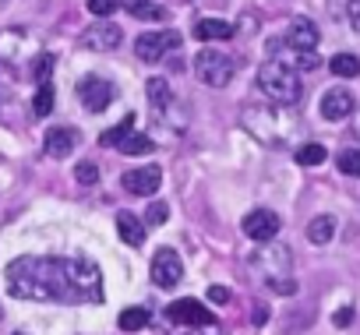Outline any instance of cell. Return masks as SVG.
<instances>
[{"label": "cell", "instance_id": "5", "mask_svg": "<svg viewBox=\"0 0 360 335\" xmlns=\"http://www.w3.org/2000/svg\"><path fill=\"white\" fill-rule=\"evenodd\" d=\"M248 268H251L262 282L286 279V275H290V268H293L290 247H283V244H265L262 251H255V254L248 258Z\"/></svg>", "mask_w": 360, "mask_h": 335}, {"label": "cell", "instance_id": "25", "mask_svg": "<svg viewBox=\"0 0 360 335\" xmlns=\"http://www.w3.org/2000/svg\"><path fill=\"white\" fill-rule=\"evenodd\" d=\"M328 159V152H325V145H318V141H304L300 148H297V162L300 166H321Z\"/></svg>", "mask_w": 360, "mask_h": 335}, {"label": "cell", "instance_id": "38", "mask_svg": "<svg viewBox=\"0 0 360 335\" xmlns=\"http://www.w3.org/2000/svg\"><path fill=\"white\" fill-rule=\"evenodd\" d=\"M353 134H356V138H360V113H356V117H353Z\"/></svg>", "mask_w": 360, "mask_h": 335}, {"label": "cell", "instance_id": "7", "mask_svg": "<svg viewBox=\"0 0 360 335\" xmlns=\"http://www.w3.org/2000/svg\"><path fill=\"white\" fill-rule=\"evenodd\" d=\"M166 317H169L173 324H188V328L216 324V314H212L202 300H195V296H180V300H173V303L166 307Z\"/></svg>", "mask_w": 360, "mask_h": 335}, {"label": "cell", "instance_id": "2", "mask_svg": "<svg viewBox=\"0 0 360 335\" xmlns=\"http://www.w3.org/2000/svg\"><path fill=\"white\" fill-rule=\"evenodd\" d=\"M244 127L262 141V145H269V148H283V145H290V141H300L304 138V124L286 110V106H244Z\"/></svg>", "mask_w": 360, "mask_h": 335}, {"label": "cell", "instance_id": "31", "mask_svg": "<svg viewBox=\"0 0 360 335\" xmlns=\"http://www.w3.org/2000/svg\"><path fill=\"white\" fill-rule=\"evenodd\" d=\"M75 177H78V184H85V188H89V184H96V180H99V166H96V162H82L78 170H75Z\"/></svg>", "mask_w": 360, "mask_h": 335}, {"label": "cell", "instance_id": "18", "mask_svg": "<svg viewBox=\"0 0 360 335\" xmlns=\"http://www.w3.org/2000/svg\"><path fill=\"white\" fill-rule=\"evenodd\" d=\"M230 36H233V25L223 22V18H202L195 25V39H202V43H223Z\"/></svg>", "mask_w": 360, "mask_h": 335}, {"label": "cell", "instance_id": "36", "mask_svg": "<svg viewBox=\"0 0 360 335\" xmlns=\"http://www.w3.org/2000/svg\"><path fill=\"white\" fill-rule=\"evenodd\" d=\"M209 300H212V303H230V289H226V286H212V289H209Z\"/></svg>", "mask_w": 360, "mask_h": 335}, {"label": "cell", "instance_id": "6", "mask_svg": "<svg viewBox=\"0 0 360 335\" xmlns=\"http://www.w3.org/2000/svg\"><path fill=\"white\" fill-rule=\"evenodd\" d=\"M36 53H39V43L25 29H8L4 36H0V60H4L11 71H22Z\"/></svg>", "mask_w": 360, "mask_h": 335}, {"label": "cell", "instance_id": "30", "mask_svg": "<svg viewBox=\"0 0 360 335\" xmlns=\"http://www.w3.org/2000/svg\"><path fill=\"white\" fill-rule=\"evenodd\" d=\"M166 216H169L166 202H152L148 212H145V226H159V223H166Z\"/></svg>", "mask_w": 360, "mask_h": 335}, {"label": "cell", "instance_id": "13", "mask_svg": "<svg viewBox=\"0 0 360 335\" xmlns=\"http://www.w3.org/2000/svg\"><path fill=\"white\" fill-rule=\"evenodd\" d=\"M279 226H283V223H279V216H276L272 209H255V212L244 216V233H248L251 240H258V244L276 240Z\"/></svg>", "mask_w": 360, "mask_h": 335}, {"label": "cell", "instance_id": "22", "mask_svg": "<svg viewBox=\"0 0 360 335\" xmlns=\"http://www.w3.org/2000/svg\"><path fill=\"white\" fill-rule=\"evenodd\" d=\"M53 64H57V57L53 53H46V50H39L32 60H29V74L43 85V81H50V74H53Z\"/></svg>", "mask_w": 360, "mask_h": 335}, {"label": "cell", "instance_id": "33", "mask_svg": "<svg viewBox=\"0 0 360 335\" xmlns=\"http://www.w3.org/2000/svg\"><path fill=\"white\" fill-rule=\"evenodd\" d=\"M269 289H272V293H279V296H293V293H297V282H293V275H286V279L269 282Z\"/></svg>", "mask_w": 360, "mask_h": 335}, {"label": "cell", "instance_id": "39", "mask_svg": "<svg viewBox=\"0 0 360 335\" xmlns=\"http://www.w3.org/2000/svg\"><path fill=\"white\" fill-rule=\"evenodd\" d=\"M117 4H124V0H117Z\"/></svg>", "mask_w": 360, "mask_h": 335}, {"label": "cell", "instance_id": "21", "mask_svg": "<svg viewBox=\"0 0 360 335\" xmlns=\"http://www.w3.org/2000/svg\"><path fill=\"white\" fill-rule=\"evenodd\" d=\"M332 237H335V219L332 216H314L307 223V240L311 244H328Z\"/></svg>", "mask_w": 360, "mask_h": 335}, {"label": "cell", "instance_id": "12", "mask_svg": "<svg viewBox=\"0 0 360 335\" xmlns=\"http://www.w3.org/2000/svg\"><path fill=\"white\" fill-rule=\"evenodd\" d=\"M124 191L127 195H138V198H152L162 184V170L159 166H141V170H127L124 173Z\"/></svg>", "mask_w": 360, "mask_h": 335}, {"label": "cell", "instance_id": "4", "mask_svg": "<svg viewBox=\"0 0 360 335\" xmlns=\"http://www.w3.org/2000/svg\"><path fill=\"white\" fill-rule=\"evenodd\" d=\"M237 74V60L226 57V53H216V50H202L195 53V78L209 88H226Z\"/></svg>", "mask_w": 360, "mask_h": 335}, {"label": "cell", "instance_id": "1", "mask_svg": "<svg viewBox=\"0 0 360 335\" xmlns=\"http://www.w3.org/2000/svg\"><path fill=\"white\" fill-rule=\"evenodd\" d=\"M8 293L43 303H99L103 272L92 258H39L25 254L4 268Z\"/></svg>", "mask_w": 360, "mask_h": 335}, {"label": "cell", "instance_id": "34", "mask_svg": "<svg viewBox=\"0 0 360 335\" xmlns=\"http://www.w3.org/2000/svg\"><path fill=\"white\" fill-rule=\"evenodd\" d=\"M297 67H304V71H314V67H318V53H314V50H307V53H297Z\"/></svg>", "mask_w": 360, "mask_h": 335}, {"label": "cell", "instance_id": "8", "mask_svg": "<svg viewBox=\"0 0 360 335\" xmlns=\"http://www.w3.org/2000/svg\"><path fill=\"white\" fill-rule=\"evenodd\" d=\"M148 275H152V282H155L159 289H169V286H176L180 279H184V261H180V254H176V251L162 247V251H155V254H152Z\"/></svg>", "mask_w": 360, "mask_h": 335}, {"label": "cell", "instance_id": "40", "mask_svg": "<svg viewBox=\"0 0 360 335\" xmlns=\"http://www.w3.org/2000/svg\"><path fill=\"white\" fill-rule=\"evenodd\" d=\"M18 335H22V331H18Z\"/></svg>", "mask_w": 360, "mask_h": 335}, {"label": "cell", "instance_id": "32", "mask_svg": "<svg viewBox=\"0 0 360 335\" xmlns=\"http://www.w3.org/2000/svg\"><path fill=\"white\" fill-rule=\"evenodd\" d=\"M117 8H120L117 0H89V11H92L96 18H110Z\"/></svg>", "mask_w": 360, "mask_h": 335}, {"label": "cell", "instance_id": "16", "mask_svg": "<svg viewBox=\"0 0 360 335\" xmlns=\"http://www.w3.org/2000/svg\"><path fill=\"white\" fill-rule=\"evenodd\" d=\"M75 145H78V131L75 127H53L46 134V155H53V159H68L75 152Z\"/></svg>", "mask_w": 360, "mask_h": 335}, {"label": "cell", "instance_id": "26", "mask_svg": "<svg viewBox=\"0 0 360 335\" xmlns=\"http://www.w3.org/2000/svg\"><path fill=\"white\" fill-rule=\"evenodd\" d=\"M131 131H134V117L127 113V117H124V120H120L117 127H110V131H103V134H99V141H103L106 148H110V145L117 148V145H120V141H124V138H127Z\"/></svg>", "mask_w": 360, "mask_h": 335}, {"label": "cell", "instance_id": "10", "mask_svg": "<svg viewBox=\"0 0 360 335\" xmlns=\"http://www.w3.org/2000/svg\"><path fill=\"white\" fill-rule=\"evenodd\" d=\"M120 43H124V32L113 22H96L82 32V50H89V53H110Z\"/></svg>", "mask_w": 360, "mask_h": 335}, {"label": "cell", "instance_id": "23", "mask_svg": "<svg viewBox=\"0 0 360 335\" xmlns=\"http://www.w3.org/2000/svg\"><path fill=\"white\" fill-rule=\"evenodd\" d=\"M328 67H332L335 78H356V74H360V57H353V53H335V57L328 60Z\"/></svg>", "mask_w": 360, "mask_h": 335}, {"label": "cell", "instance_id": "19", "mask_svg": "<svg viewBox=\"0 0 360 335\" xmlns=\"http://www.w3.org/2000/svg\"><path fill=\"white\" fill-rule=\"evenodd\" d=\"M131 18H141V22H162L166 18V11L159 8V4H152V0H124L120 4Z\"/></svg>", "mask_w": 360, "mask_h": 335}, {"label": "cell", "instance_id": "28", "mask_svg": "<svg viewBox=\"0 0 360 335\" xmlns=\"http://www.w3.org/2000/svg\"><path fill=\"white\" fill-rule=\"evenodd\" d=\"M335 166L346 173V177H360V148H342Z\"/></svg>", "mask_w": 360, "mask_h": 335}, {"label": "cell", "instance_id": "24", "mask_svg": "<svg viewBox=\"0 0 360 335\" xmlns=\"http://www.w3.org/2000/svg\"><path fill=\"white\" fill-rule=\"evenodd\" d=\"M152 148H155V141H152L148 134H134V131L117 145V152H124V155H148Z\"/></svg>", "mask_w": 360, "mask_h": 335}, {"label": "cell", "instance_id": "17", "mask_svg": "<svg viewBox=\"0 0 360 335\" xmlns=\"http://www.w3.org/2000/svg\"><path fill=\"white\" fill-rule=\"evenodd\" d=\"M117 233L127 247H141L145 244V223L134 212H117Z\"/></svg>", "mask_w": 360, "mask_h": 335}, {"label": "cell", "instance_id": "37", "mask_svg": "<svg viewBox=\"0 0 360 335\" xmlns=\"http://www.w3.org/2000/svg\"><path fill=\"white\" fill-rule=\"evenodd\" d=\"M332 321H335V328H346V324H353V307H339V314H335Z\"/></svg>", "mask_w": 360, "mask_h": 335}, {"label": "cell", "instance_id": "35", "mask_svg": "<svg viewBox=\"0 0 360 335\" xmlns=\"http://www.w3.org/2000/svg\"><path fill=\"white\" fill-rule=\"evenodd\" d=\"M346 15H349V25L360 29V0H346Z\"/></svg>", "mask_w": 360, "mask_h": 335}, {"label": "cell", "instance_id": "15", "mask_svg": "<svg viewBox=\"0 0 360 335\" xmlns=\"http://www.w3.org/2000/svg\"><path fill=\"white\" fill-rule=\"evenodd\" d=\"M318 39H321V32L314 29V22H307V18H297V22H290L286 46H290L293 53H307V50H314V46H318Z\"/></svg>", "mask_w": 360, "mask_h": 335}, {"label": "cell", "instance_id": "27", "mask_svg": "<svg viewBox=\"0 0 360 335\" xmlns=\"http://www.w3.org/2000/svg\"><path fill=\"white\" fill-rule=\"evenodd\" d=\"M53 85L50 81H43L39 88H36V99H32V110H36V117H50L53 113Z\"/></svg>", "mask_w": 360, "mask_h": 335}, {"label": "cell", "instance_id": "14", "mask_svg": "<svg viewBox=\"0 0 360 335\" xmlns=\"http://www.w3.org/2000/svg\"><path fill=\"white\" fill-rule=\"evenodd\" d=\"M349 113H356V99H353L349 88L335 85V88H328L321 96V117L325 120H346Z\"/></svg>", "mask_w": 360, "mask_h": 335}, {"label": "cell", "instance_id": "9", "mask_svg": "<svg viewBox=\"0 0 360 335\" xmlns=\"http://www.w3.org/2000/svg\"><path fill=\"white\" fill-rule=\"evenodd\" d=\"M180 46V36L173 32V29H162V32H145V36H138V43H134V53H138V60H145V64H159L169 50H176Z\"/></svg>", "mask_w": 360, "mask_h": 335}, {"label": "cell", "instance_id": "11", "mask_svg": "<svg viewBox=\"0 0 360 335\" xmlns=\"http://www.w3.org/2000/svg\"><path fill=\"white\" fill-rule=\"evenodd\" d=\"M78 99H82V106L89 113H103L113 99V85L106 78H99V74H89V78L78 81Z\"/></svg>", "mask_w": 360, "mask_h": 335}, {"label": "cell", "instance_id": "20", "mask_svg": "<svg viewBox=\"0 0 360 335\" xmlns=\"http://www.w3.org/2000/svg\"><path fill=\"white\" fill-rule=\"evenodd\" d=\"M152 321V314H148V307H124L120 310V317H117V324H120V331H141L145 324Z\"/></svg>", "mask_w": 360, "mask_h": 335}, {"label": "cell", "instance_id": "3", "mask_svg": "<svg viewBox=\"0 0 360 335\" xmlns=\"http://www.w3.org/2000/svg\"><path fill=\"white\" fill-rule=\"evenodd\" d=\"M258 88H262L265 99L276 103V106H293V103H300V96H304L300 74H297L293 64H286V60H265V64L258 67Z\"/></svg>", "mask_w": 360, "mask_h": 335}, {"label": "cell", "instance_id": "29", "mask_svg": "<svg viewBox=\"0 0 360 335\" xmlns=\"http://www.w3.org/2000/svg\"><path fill=\"white\" fill-rule=\"evenodd\" d=\"M148 99H152L155 110H162L166 103H173V92H169L166 78H152V81H148Z\"/></svg>", "mask_w": 360, "mask_h": 335}]
</instances>
